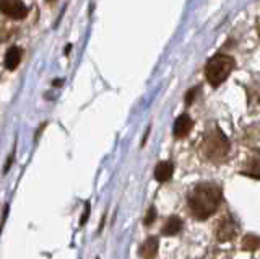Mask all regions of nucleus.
Wrapping results in <instances>:
<instances>
[{"mask_svg":"<svg viewBox=\"0 0 260 259\" xmlns=\"http://www.w3.org/2000/svg\"><path fill=\"white\" fill-rule=\"evenodd\" d=\"M221 202V189L213 183H200L189 194L190 214L197 220H207L216 212Z\"/></svg>","mask_w":260,"mask_h":259,"instance_id":"1","label":"nucleus"},{"mask_svg":"<svg viewBox=\"0 0 260 259\" xmlns=\"http://www.w3.org/2000/svg\"><path fill=\"white\" fill-rule=\"evenodd\" d=\"M234 69V59L226 54H216L211 57L205 67V77L211 87L221 85L224 80L230 77Z\"/></svg>","mask_w":260,"mask_h":259,"instance_id":"2","label":"nucleus"},{"mask_svg":"<svg viewBox=\"0 0 260 259\" xmlns=\"http://www.w3.org/2000/svg\"><path fill=\"white\" fill-rule=\"evenodd\" d=\"M228 150H230V143L221 131H216L213 135H210L207 142L203 143V152L210 160H221Z\"/></svg>","mask_w":260,"mask_h":259,"instance_id":"3","label":"nucleus"},{"mask_svg":"<svg viewBox=\"0 0 260 259\" xmlns=\"http://www.w3.org/2000/svg\"><path fill=\"white\" fill-rule=\"evenodd\" d=\"M2 12L12 20H21L28 15V7L21 0H2Z\"/></svg>","mask_w":260,"mask_h":259,"instance_id":"4","label":"nucleus"},{"mask_svg":"<svg viewBox=\"0 0 260 259\" xmlns=\"http://www.w3.org/2000/svg\"><path fill=\"white\" fill-rule=\"evenodd\" d=\"M238 232H239V228L233 218H223L216 228V238H218V241L233 240L236 235H238Z\"/></svg>","mask_w":260,"mask_h":259,"instance_id":"5","label":"nucleus"},{"mask_svg":"<svg viewBox=\"0 0 260 259\" xmlns=\"http://www.w3.org/2000/svg\"><path fill=\"white\" fill-rule=\"evenodd\" d=\"M193 126V121L189 114H181L174 123V135L176 137H185L187 134L190 132V129Z\"/></svg>","mask_w":260,"mask_h":259,"instance_id":"6","label":"nucleus"},{"mask_svg":"<svg viewBox=\"0 0 260 259\" xmlns=\"http://www.w3.org/2000/svg\"><path fill=\"white\" fill-rule=\"evenodd\" d=\"M21 55H23V51L20 49V47L12 46L5 54V67L8 70H15L16 67H18V64L21 62Z\"/></svg>","mask_w":260,"mask_h":259,"instance_id":"7","label":"nucleus"},{"mask_svg":"<svg viewBox=\"0 0 260 259\" xmlns=\"http://www.w3.org/2000/svg\"><path fill=\"white\" fill-rule=\"evenodd\" d=\"M173 171H174V166L171 161H161V163H158V166L154 168V178H156L159 183H165L171 180Z\"/></svg>","mask_w":260,"mask_h":259,"instance_id":"8","label":"nucleus"},{"mask_svg":"<svg viewBox=\"0 0 260 259\" xmlns=\"http://www.w3.org/2000/svg\"><path fill=\"white\" fill-rule=\"evenodd\" d=\"M158 246H159L158 238L150 237L142 245V248H140V256L143 259H154V256L158 254Z\"/></svg>","mask_w":260,"mask_h":259,"instance_id":"9","label":"nucleus"},{"mask_svg":"<svg viewBox=\"0 0 260 259\" xmlns=\"http://www.w3.org/2000/svg\"><path fill=\"white\" fill-rule=\"evenodd\" d=\"M181 228H182V220L179 217L173 215V217H169L166 220L161 233L166 235V237H174V235H177L179 232H181Z\"/></svg>","mask_w":260,"mask_h":259,"instance_id":"10","label":"nucleus"},{"mask_svg":"<svg viewBox=\"0 0 260 259\" xmlns=\"http://www.w3.org/2000/svg\"><path fill=\"white\" fill-rule=\"evenodd\" d=\"M242 175L254 178V180H260V157L250 158L247 166L242 169Z\"/></svg>","mask_w":260,"mask_h":259,"instance_id":"11","label":"nucleus"},{"mask_svg":"<svg viewBox=\"0 0 260 259\" xmlns=\"http://www.w3.org/2000/svg\"><path fill=\"white\" fill-rule=\"evenodd\" d=\"M258 246H260V238L255 237V235H247V237L242 240L244 251H255Z\"/></svg>","mask_w":260,"mask_h":259,"instance_id":"12","label":"nucleus"},{"mask_svg":"<svg viewBox=\"0 0 260 259\" xmlns=\"http://www.w3.org/2000/svg\"><path fill=\"white\" fill-rule=\"evenodd\" d=\"M154 218H156V209H154V207H150V209H148V214H146V217H145V225H146V226H150V225L154 222Z\"/></svg>","mask_w":260,"mask_h":259,"instance_id":"13","label":"nucleus"},{"mask_svg":"<svg viewBox=\"0 0 260 259\" xmlns=\"http://www.w3.org/2000/svg\"><path fill=\"white\" fill-rule=\"evenodd\" d=\"M195 93H197V88H192V90L187 93V96H185V103L187 104H190L192 103V100L195 98Z\"/></svg>","mask_w":260,"mask_h":259,"instance_id":"14","label":"nucleus"},{"mask_svg":"<svg viewBox=\"0 0 260 259\" xmlns=\"http://www.w3.org/2000/svg\"><path fill=\"white\" fill-rule=\"evenodd\" d=\"M257 33H258V38H260V23H258V26H257Z\"/></svg>","mask_w":260,"mask_h":259,"instance_id":"15","label":"nucleus"},{"mask_svg":"<svg viewBox=\"0 0 260 259\" xmlns=\"http://www.w3.org/2000/svg\"><path fill=\"white\" fill-rule=\"evenodd\" d=\"M46 2H47V4H51V2H55V0H46Z\"/></svg>","mask_w":260,"mask_h":259,"instance_id":"16","label":"nucleus"}]
</instances>
